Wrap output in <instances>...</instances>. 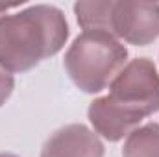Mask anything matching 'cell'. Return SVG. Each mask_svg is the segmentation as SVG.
Wrapping results in <instances>:
<instances>
[{
  "instance_id": "obj_1",
  "label": "cell",
  "mask_w": 159,
  "mask_h": 157,
  "mask_svg": "<svg viewBox=\"0 0 159 157\" xmlns=\"http://www.w3.org/2000/svg\"><path fill=\"white\" fill-rule=\"evenodd\" d=\"M159 111V74L148 57L126 63L109 85V94L89 105V122L94 133L109 142L128 137L143 118Z\"/></svg>"
},
{
  "instance_id": "obj_2",
  "label": "cell",
  "mask_w": 159,
  "mask_h": 157,
  "mask_svg": "<svg viewBox=\"0 0 159 157\" xmlns=\"http://www.w3.org/2000/svg\"><path fill=\"white\" fill-rule=\"evenodd\" d=\"M69 39V24L61 9L46 4L30 6L0 17V67L22 74L56 56Z\"/></svg>"
},
{
  "instance_id": "obj_3",
  "label": "cell",
  "mask_w": 159,
  "mask_h": 157,
  "mask_svg": "<svg viewBox=\"0 0 159 157\" xmlns=\"http://www.w3.org/2000/svg\"><path fill=\"white\" fill-rule=\"evenodd\" d=\"M128 50L107 32L80 34L65 54V69L72 83L87 94L102 92L126 67Z\"/></svg>"
},
{
  "instance_id": "obj_4",
  "label": "cell",
  "mask_w": 159,
  "mask_h": 157,
  "mask_svg": "<svg viewBox=\"0 0 159 157\" xmlns=\"http://www.w3.org/2000/svg\"><path fill=\"white\" fill-rule=\"evenodd\" d=\"M109 34L135 46L154 43L159 37V4L113 2Z\"/></svg>"
},
{
  "instance_id": "obj_5",
  "label": "cell",
  "mask_w": 159,
  "mask_h": 157,
  "mask_svg": "<svg viewBox=\"0 0 159 157\" xmlns=\"http://www.w3.org/2000/svg\"><path fill=\"white\" fill-rule=\"evenodd\" d=\"M41 157H104V144L87 126L69 124L46 139Z\"/></svg>"
},
{
  "instance_id": "obj_6",
  "label": "cell",
  "mask_w": 159,
  "mask_h": 157,
  "mask_svg": "<svg viewBox=\"0 0 159 157\" xmlns=\"http://www.w3.org/2000/svg\"><path fill=\"white\" fill-rule=\"evenodd\" d=\"M122 157H159V124L135 128L124 142Z\"/></svg>"
},
{
  "instance_id": "obj_7",
  "label": "cell",
  "mask_w": 159,
  "mask_h": 157,
  "mask_svg": "<svg viewBox=\"0 0 159 157\" xmlns=\"http://www.w3.org/2000/svg\"><path fill=\"white\" fill-rule=\"evenodd\" d=\"M113 2H76L74 13L78 19V24L83 32H107L111 28V11Z\"/></svg>"
},
{
  "instance_id": "obj_8",
  "label": "cell",
  "mask_w": 159,
  "mask_h": 157,
  "mask_svg": "<svg viewBox=\"0 0 159 157\" xmlns=\"http://www.w3.org/2000/svg\"><path fill=\"white\" fill-rule=\"evenodd\" d=\"M13 87H15L13 76H11L7 70H4V69L0 67V107H2V105L7 102V98L11 96Z\"/></svg>"
},
{
  "instance_id": "obj_9",
  "label": "cell",
  "mask_w": 159,
  "mask_h": 157,
  "mask_svg": "<svg viewBox=\"0 0 159 157\" xmlns=\"http://www.w3.org/2000/svg\"><path fill=\"white\" fill-rule=\"evenodd\" d=\"M17 6H20V4H11V6H7V4H6V6H2V4H0V17H2V15H6V13H7V9L17 7Z\"/></svg>"
},
{
  "instance_id": "obj_10",
  "label": "cell",
  "mask_w": 159,
  "mask_h": 157,
  "mask_svg": "<svg viewBox=\"0 0 159 157\" xmlns=\"http://www.w3.org/2000/svg\"><path fill=\"white\" fill-rule=\"evenodd\" d=\"M0 157H17V155H13V154H0Z\"/></svg>"
}]
</instances>
